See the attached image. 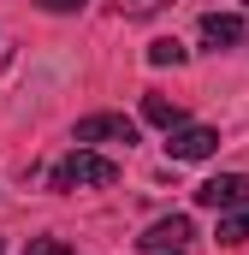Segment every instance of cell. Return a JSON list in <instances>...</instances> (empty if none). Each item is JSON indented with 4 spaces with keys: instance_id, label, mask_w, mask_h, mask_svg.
Returning <instances> with one entry per match:
<instances>
[{
    "instance_id": "52a82bcc",
    "label": "cell",
    "mask_w": 249,
    "mask_h": 255,
    "mask_svg": "<svg viewBox=\"0 0 249 255\" xmlns=\"http://www.w3.org/2000/svg\"><path fill=\"white\" fill-rule=\"evenodd\" d=\"M142 119H148V125H160V130H178V125H184V107H178V101H166V95H142Z\"/></svg>"
},
{
    "instance_id": "5bb4252c",
    "label": "cell",
    "mask_w": 249,
    "mask_h": 255,
    "mask_svg": "<svg viewBox=\"0 0 249 255\" xmlns=\"http://www.w3.org/2000/svg\"><path fill=\"white\" fill-rule=\"evenodd\" d=\"M0 255H6V244H0Z\"/></svg>"
},
{
    "instance_id": "9c48e42d",
    "label": "cell",
    "mask_w": 249,
    "mask_h": 255,
    "mask_svg": "<svg viewBox=\"0 0 249 255\" xmlns=\"http://www.w3.org/2000/svg\"><path fill=\"white\" fill-rule=\"evenodd\" d=\"M148 65H184V42L178 36H154L148 42Z\"/></svg>"
},
{
    "instance_id": "6da1fadb",
    "label": "cell",
    "mask_w": 249,
    "mask_h": 255,
    "mask_svg": "<svg viewBox=\"0 0 249 255\" xmlns=\"http://www.w3.org/2000/svg\"><path fill=\"white\" fill-rule=\"evenodd\" d=\"M48 184L54 190H107V184H119V160H107L101 148H71L65 160H54Z\"/></svg>"
},
{
    "instance_id": "5b68a950",
    "label": "cell",
    "mask_w": 249,
    "mask_h": 255,
    "mask_svg": "<svg viewBox=\"0 0 249 255\" xmlns=\"http://www.w3.org/2000/svg\"><path fill=\"white\" fill-rule=\"evenodd\" d=\"M190 238H196V226H190V214H166V220H154L142 238H136V250L148 255H166V250H184Z\"/></svg>"
},
{
    "instance_id": "277c9868",
    "label": "cell",
    "mask_w": 249,
    "mask_h": 255,
    "mask_svg": "<svg viewBox=\"0 0 249 255\" xmlns=\"http://www.w3.org/2000/svg\"><path fill=\"white\" fill-rule=\"evenodd\" d=\"M214 148H220V130L214 125H178V130H166V154H172V160H208V154H214Z\"/></svg>"
},
{
    "instance_id": "4fadbf2b",
    "label": "cell",
    "mask_w": 249,
    "mask_h": 255,
    "mask_svg": "<svg viewBox=\"0 0 249 255\" xmlns=\"http://www.w3.org/2000/svg\"><path fill=\"white\" fill-rule=\"evenodd\" d=\"M166 255H184V250H166Z\"/></svg>"
},
{
    "instance_id": "30bf717a",
    "label": "cell",
    "mask_w": 249,
    "mask_h": 255,
    "mask_svg": "<svg viewBox=\"0 0 249 255\" xmlns=\"http://www.w3.org/2000/svg\"><path fill=\"white\" fill-rule=\"evenodd\" d=\"M160 6H166V0H113V12H119V18H154Z\"/></svg>"
},
{
    "instance_id": "7a4b0ae2",
    "label": "cell",
    "mask_w": 249,
    "mask_h": 255,
    "mask_svg": "<svg viewBox=\"0 0 249 255\" xmlns=\"http://www.w3.org/2000/svg\"><path fill=\"white\" fill-rule=\"evenodd\" d=\"M71 142L77 148H95V142H136V119H124V113H89V119H77L71 130Z\"/></svg>"
},
{
    "instance_id": "ba28073f",
    "label": "cell",
    "mask_w": 249,
    "mask_h": 255,
    "mask_svg": "<svg viewBox=\"0 0 249 255\" xmlns=\"http://www.w3.org/2000/svg\"><path fill=\"white\" fill-rule=\"evenodd\" d=\"M214 238H220V244H232V250H238V244H249V208L220 214V232H214Z\"/></svg>"
},
{
    "instance_id": "8fae6325",
    "label": "cell",
    "mask_w": 249,
    "mask_h": 255,
    "mask_svg": "<svg viewBox=\"0 0 249 255\" xmlns=\"http://www.w3.org/2000/svg\"><path fill=\"white\" fill-rule=\"evenodd\" d=\"M24 255H71V250H65L60 238H36V244H30V250H24Z\"/></svg>"
},
{
    "instance_id": "3957f363",
    "label": "cell",
    "mask_w": 249,
    "mask_h": 255,
    "mask_svg": "<svg viewBox=\"0 0 249 255\" xmlns=\"http://www.w3.org/2000/svg\"><path fill=\"white\" fill-rule=\"evenodd\" d=\"M196 208H214V214L249 208V172H220V178H202V184H196Z\"/></svg>"
},
{
    "instance_id": "8992f818",
    "label": "cell",
    "mask_w": 249,
    "mask_h": 255,
    "mask_svg": "<svg viewBox=\"0 0 249 255\" xmlns=\"http://www.w3.org/2000/svg\"><path fill=\"white\" fill-rule=\"evenodd\" d=\"M202 42L208 48H238L244 42V18L238 12H208L202 18Z\"/></svg>"
},
{
    "instance_id": "7c38bea8",
    "label": "cell",
    "mask_w": 249,
    "mask_h": 255,
    "mask_svg": "<svg viewBox=\"0 0 249 255\" xmlns=\"http://www.w3.org/2000/svg\"><path fill=\"white\" fill-rule=\"evenodd\" d=\"M42 12H83V0H36Z\"/></svg>"
}]
</instances>
